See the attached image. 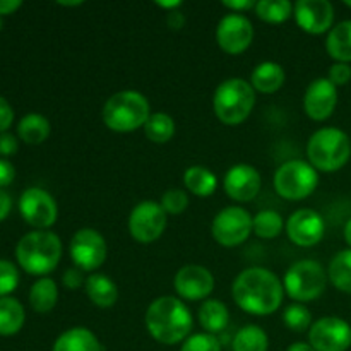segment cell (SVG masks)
<instances>
[{"instance_id": "8d00e7d4", "label": "cell", "mask_w": 351, "mask_h": 351, "mask_svg": "<svg viewBox=\"0 0 351 351\" xmlns=\"http://www.w3.org/2000/svg\"><path fill=\"white\" fill-rule=\"evenodd\" d=\"M19 285V271L9 261H0V298L12 293Z\"/></svg>"}, {"instance_id": "7a4b0ae2", "label": "cell", "mask_w": 351, "mask_h": 351, "mask_svg": "<svg viewBox=\"0 0 351 351\" xmlns=\"http://www.w3.org/2000/svg\"><path fill=\"white\" fill-rule=\"evenodd\" d=\"M192 314L180 298L165 297L151 302L146 311V329L154 341L173 346L184 343L192 331Z\"/></svg>"}, {"instance_id": "277c9868", "label": "cell", "mask_w": 351, "mask_h": 351, "mask_svg": "<svg viewBox=\"0 0 351 351\" xmlns=\"http://www.w3.org/2000/svg\"><path fill=\"white\" fill-rule=\"evenodd\" d=\"M308 163L317 171L332 173L348 163L351 141L345 130L338 127H324L315 130L307 143Z\"/></svg>"}, {"instance_id": "cb8c5ba5", "label": "cell", "mask_w": 351, "mask_h": 351, "mask_svg": "<svg viewBox=\"0 0 351 351\" xmlns=\"http://www.w3.org/2000/svg\"><path fill=\"white\" fill-rule=\"evenodd\" d=\"M326 50L341 64H350L351 62V21H343L336 24L328 34L326 40Z\"/></svg>"}, {"instance_id": "2e32d148", "label": "cell", "mask_w": 351, "mask_h": 351, "mask_svg": "<svg viewBox=\"0 0 351 351\" xmlns=\"http://www.w3.org/2000/svg\"><path fill=\"white\" fill-rule=\"evenodd\" d=\"M324 218L314 209H298L288 218L287 235L295 245L314 247L324 239Z\"/></svg>"}, {"instance_id": "d4e9b609", "label": "cell", "mask_w": 351, "mask_h": 351, "mask_svg": "<svg viewBox=\"0 0 351 351\" xmlns=\"http://www.w3.org/2000/svg\"><path fill=\"white\" fill-rule=\"evenodd\" d=\"M58 300V288L51 278H40L29 290V305L38 314H48Z\"/></svg>"}, {"instance_id": "7c38bea8", "label": "cell", "mask_w": 351, "mask_h": 351, "mask_svg": "<svg viewBox=\"0 0 351 351\" xmlns=\"http://www.w3.org/2000/svg\"><path fill=\"white\" fill-rule=\"evenodd\" d=\"M308 343L315 351H346L351 346V326L336 315L319 319L308 329Z\"/></svg>"}, {"instance_id": "836d02e7", "label": "cell", "mask_w": 351, "mask_h": 351, "mask_svg": "<svg viewBox=\"0 0 351 351\" xmlns=\"http://www.w3.org/2000/svg\"><path fill=\"white\" fill-rule=\"evenodd\" d=\"M283 322L288 329L293 332H304L312 328V314L304 304H291L285 308L283 312Z\"/></svg>"}, {"instance_id": "f6af8a7d", "label": "cell", "mask_w": 351, "mask_h": 351, "mask_svg": "<svg viewBox=\"0 0 351 351\" xmlns=\"http://www.w3.org/2000/svg\"><path fill=\"white\" fill-rule=\"evenodd\" d=\"M10 209H12V199L5 191L0 189V221H3L9 216Z\"/></svg>"}, {"instance_id": "f546056e", "label": "cell", "mask_w": 351, "mask_h": 351, "mask_svg": "<svg viewBox=\"0 0 351 351\" xmlns=\"http://www.w3.org/2000/svg\"><path fill=\"white\" fill-rule=\"evenodd\" d=\"M267 346L269 338L266 331L256 324L243 326L232 341L233 351H267Z\"/></svg>"}, {"instance_id": "7bdbcfd3", "label": "cell", "mask_w": 351, "mask_h": 351, "mask_svg": "<svg viewBox=\"0 0 351 351\" xmlns=\"http://www.w3.org/2000/svg\"><path fill=\"white\" fill-rule=\"evenodd\" d=\"M223 5L226 7V9L232 10V14H240V12H245V10H250V9H256L257 2H254V0H225L223 2Z\"/></svg>"}, {"instance_id": "9c48e42d", "label": "cell", "mask_w": 351, "mask_h": 351, "mask_svg": "<svg viewBox=\"0 0 351 351\" xmlns=\"http://www.w3.org/2000/svg\"><path fill=\"white\" fill-rule=\"evenodd\" d=\"M252 219L250 213L240 206H230L221 209L215 216L211 225L213 239L223 247L242 245L252 233Z\"/></svg>"}, {"instance_id": "d6986e66", "label": "cell", "mask_w": 351, "mask_h": 351, "mask_svg": "<svg viewBox=\"0 0 351 351\" xmlns=\"http://www.w3.org/2000/svg\"><path fill=\"white\" fill-rule=\"evenodd\" d=\"M261 173L252 165L239 163L230 168L223 180L226 195L237 202H249L256 199L261 192Z\"/></svg>"}, {"instance_id": "8fae6325", "label": "cell", "mask_w": 351, "mask_h": 351, "mask_svg": "<svg viewBox=\"0 0 351 351\" xmlns=\"http://www.w3.org/2000/svg\"><path fill=\"white\" fill-rule=\"evenodd\" d=\"M167 228V213L156 201H143L130 211L129 233L136 242L151 243Z\"/></svg>"}, {"instance_id": "e0dca14e", "label": "cell", "mask_w": 351, "mask_h": 351, "mask_svg": "<svg viewBox=\"0 0 351 351\" xmlns=\"http://www.w3.org/2000/svg\"><path fill=\"white\" fill-rule=\"evenodd\" d=\"M293 17L305 33L324 34L332 29L335 7L328 0H298L293 5Z\"/></svg>"}, {"instance_id": "c3c4849f", "label": "cell", "mask_w": 351, "mask_h": 351, "mask_svg": "<svg viewBox=\"0 0 351 351\" xmlns=\"http://www.w3.org/2000/svg\"><path fill=\"white\" fill-rule=\"evenodd\" d=\"M158 7H161V9H178V7L182 5L180 0H173V2H156Z\"/></svg>"}, {"instance_id": "484cf974", "label": "cell", "mask_w": 351, "mask_h": 351, "mask_svg": "<svg viewBox=\"0 0 351 351\" xmlns=\"http://www.w3.org/2000/svg\"><path fill=\"white\" fill-rule=\"evenodd\" d=\"M184 184L191 194L197 197H209L216 192L218 178L211 170L204 167H191L184 173Z\"/></svg>"}, {"instance_id": "74e56055", "label": "cell", "mask_w": 351, "mask_h": 351, "mask_svg": "<svg viewBox=\"0 0 351 351\" xmlns=\"http://www.w3.org/2000/svg\"><path fill=\"white\" fill-rule=\"evenodd\" d=\"M328 79L332 84L338 88V86H346L351 81V67L350 64H341V62H336L329 67Z\"/></svg>"}, {"instance_id": "e575fe53", "label": "cell", "mask_w": 351, "mask_h": 351, "mask_svg": "<svg viewBox=\"0 0 351 351\" xmlns=\"http://www.w3.org/2000/svg\"><path fill=\"white\" fill-rule=\"evenodd\" d=\"M180 351H221L218 338L209 332H197L192 335L182 343Z\"/></svg>"}, {"instance_id": "ee69618b", "label": "cell", "mask_w": 351, "mask_h": 351, "mask_svg": "<svg viewBox=\"0 0 351 351\" xmlns=\"http://www.w3.org/2000/svg\"><path fill=\"white\" fill-rule=\"evenodd\" d=\"M167 24H168V27H170V29H173V31L182 29V27H184V24H185V16L180 12V10H177V9L170 10V12H168V16H167Z\"/></svg>"}, {"instance_id": "ffe728a7", "label": "cell", "mask_w": 351, "mask_h": 351, "mask_svg": "<svg viewBox=\"0 0 351 351\" xmlns=\"http://www.w3.org/2000/svg\"><path fill=\"white\" fill-rule=\"evenodd\" d=\"M86 295L99 308H110L119 300V288L108 276L93 273L86 278Z\"/></svg>"}, {"instance_id": "f35d334b", "label": "cell", "mask_w": 351, "mask_h": 351, "mask_svg": "<svg viewBox=\"0 0 351 351\" xmlns=\"http://www.w3.org/2000/svg\"><path fill=\"white\" fill-rule=\"evenodd\" d=\"M82 273L84 271H81L79 267H69V269L64 271V274H62V283H64V287L67 288V290H79V288L82 287V285H86V280L84 276H82Z\"/></svg>"}, {"instance_id": "603a6c76", "label": "cell", "mask_w": 351, "mask_h": 351, "mask_svg": "<svg viewBox=\"0 0 351 351\" xmlns=\"http://www.w3.org/2000/svg\"><path fill=\"white\" fill-rule=\"evenodd\" d=\"M228 322L230 312L223 302L215 300V298L202 302V305L199 307V324L206 332L216 336L228 328Z\"/></svg>"}, {"instance_id": "8992f818", "label": "cell", "mask_w": 351, "mask_h": 351, "mask_svg": "<svg viewBox=\"0 0 351 351\" xmlns=\"http://www.w3.org/2000/svg\"><path fill=\"white\" fill-rule=\"evenodd\" d=\"M149 117V101L143 93L134 89L115 93L103 106V122L113 132H132L146 125Z\"/></svg>"}, {"instance_id": "9a60e30c", "label": "cell", "mask_w": 351, "mask_h": 351, "mask_svg": "<svg viewBox=\"0 0 351 351\" xmlns=\"http://www.w3.org/2000/svg\"><path fill=\"white\" fill-rule=\"evenodd\" d=\"M173 287L180 300H206L215 290V276L204 266L189 264L175 274Z\"/></svg>"}, {"instance_id": "d6a6232c", "label": "cell", "mask_w": 351, "mask_h": 351, "mask_svg": "<svg viewBox=\"0 0 351 351\" xmlns=\"http://www.w3.org/2000/svg\"><path fill=\"white\" fill-rule=\"evenodd\" d=\"M254 10L264 23L281 24L293 16V3L288 0H261Z\"/></svg>"}, {"instance_id": "4fadbf2b", "label": "cell", "mask_w": 351, "mask_h": 351, "mask_svg": "<svg viewBox=\"0 0 351 351\" xmlns=\"http://www.w3.org/2000/svg\"><path fill=\"white\" fill-rule=\"evenodd\" d=\"M19 211L24 221L38 230H47L53 226L58 216L55 199L40 187H31L23 192L19 199Z\"/></svg>"}, {"instance_id": "4dcf8cb0", "label": "cell", "mask_w": 351, "mask_h": 351, "mask_svg": "<svg viewBox=\"0 0 351 351\" xmlns=\"http://www.w3.org/2000/svg\"><path fill=\"white\" fill-rule=\"evenodd\" d=\"M285 219L274 209H263L257 213L252 219V233H256L259 239H276L283 233Z\"/></svg>"}, {"instance_id": "30bf717a", "label": "cell", "mask_w": 351, "mask_h": 351, "mask_svg": "<svg viewBox=\"0 0 351 351\" xmlns=\"http://www.w3.org/2000/svg\"><path fill=\"white\" fill-rule=\"evenodd\" d=\"M69 252L75 267L84 273H93L106 261L108 247L101 233L93 228H81L72 237Z\"/></svg>"}, {"instance_id": "f907efd6", "label": "cell", "mask_w": 351, "mask_h": 351, "mask_svg": "<svg viewBox=\"0 0 351 351\" xmlns=\"http://www.w3.org/2000/svg\"><path fill=\"white\" fill-rule=\"evenodd\" d=\"M60 3V5H64V7H75V5H82V2H58Z\"/></svg>"}, {"instance_id": "1f68e13d", "label": "cell", "mask_w": 351, "mask_h": 351, "mask_svg": "<svg viewBox=\"0 0 351 351\" xmlns=\"http://www.w3.org/2000/svg\"><path fill=\"white\" fill-rule=\"evenodd\" d=\"M144 134L151 143L165 144L175 136V120L168 113L156 112L151 113L146 125L143 127Z\"/></svg>"}, {"instance_id": "6da1fadb", "label": "cell", "mask_w": 351, "mask_h": 351, "mask_svg": "<svg viewBox=\"0 0 351 351\" xmlns=\"http://www.w3.org/2000/svg\"><path fill=\"white\" fill-rule=\"evenodd\" d=\"M232 297L243 312L269 315L281 307L285 288L280 278L266 267H247L237 274Z\"/></svg>"}, {"instance_id": "5bb4252c", "label": "cell", "mask_w": 351, "mask_h": 351, "mask_svg": "<svg viewBox=\"0 0 351 351\" xmlns=\"http://www.w3.org/2000/svg\"><path fill=\"white\" fill-rule=\"evenodd\" d=\"M254 40V26L242 14H228L216 27V41L219 48L230 55H240Z\"/></svg>"}, {"instance_id": "f5cc1de1", "label": "cell", "mask_w": 351, "mask_h": 351, "mask_svg": "<svg viewBox=\"0 0 351 351\" xmlns=\"http://www.w3.org/2000/svg\"><path fill=\"white\" fill-rule=\"evenodd\" d=\"M0 29H2V19H0Z\"/></svg>"}, {"instance_id": "5b68a950", "label": "cell", "mask_w": 351, "mask_h": 351, "mask_svg": "<svg viewBox=\"0 0 351 351\" xmlns=\"http://www.w3.org/2000/svg\"><path fill=\"white\" fill-rule=\"evenodd\" d=\"M256 106V89L242 77H230L216 88L213 110L225 125H240Z\"/></svg>"}, {"instance_id": "ab89813d", "label": "cell", "mask_w": 351, "mask_h": 351, "mask_svg": "<svg viewBox=\"0 0 351 351\" xmlns=\"http://www.w3.org/2000/svg\"><path fill=\"white\" fill-rule=\"evenodd\" d=\"M14 122V110L5 98L0 96V134L5 132Z\"/></svg>"}, {"instance_id": "816d5d0a", "label": "cell", "mask_w": 351, "mask_h": 351, "mask_svg": "<svg viewBox=\"0 0 351 351\" xmlns=\"http://www.w3.org/2000/svg\"><path fill=\"white\" fill-rule=\"evenodd\" d=\"M345 5H346V7H350V9H351V0H346Z\"/></svg>"}, {"instance_id": "44dd1931", "label": "cell", "mask_w": 351, "mask_h": 351, "mask_svg": "<svg viewBox=\"0 0 351 351\" xmlns=\"http://www.w3.org/2000/svg\"><path fill=\"white\" fill-rule=\"evenodd\" d=\"M51 351H103V346L88 328H72L58 336Z\"/></svg>"}, {"instance_id": "681fc988", "label": "cell", "mask_w": 351, "mask_h": 351, "mask_svg": "<svg viewBox=\"0 0 351 351\" xmlns=\"http://www.w3.org/2000/svg\"><path fill=\"white\" fill-rule=\"evenodd\" d=\"M345 240H346V243L351 247V218L346 221V225H345Z\"/></svg>"}, {"instance_id": "4316f807", "label": "cell", "mask_w": 351, "mask_h": 351, "mask_svg": "<svg viewBox=\"0 0 351 351\" xmlns=\"http://www.w3.org/2000/svg\"><path fill=\"white\" fill-rule=\"evenodd\" d=\"M24 307L16 298H0V336H14L24 326Z\"/></svg>"}, {"instance_id": "ac0fdd59", "label": "cell", "mask_w": 351, "mask_h": 351, "mask_svg": "<svg viewBox=\"0 0 351 351\" xmlns=\"http://www.w3.org/2000/svg\"><path fill=\"white\" fill-rule=\"evenodd\" d=\"M338 105V88L328 77H319L308 84L304 96L305 113L315 122L328 120Z\"/></svg>"}, {"instance_id": "b9f144b4", "label": "cell", "mask_w": 351, "mask_h": 351, "mask_svg": "<svg viewBox=\"0 0 351 351\" xmlns=\"http://www.w3.org/2000/svg\"><path fill=\"white\" fill-rule=\"evenodd\" d=\"M14 177H16V170H14L12 163L7 160H0V189L12 184Z\"/></svg>"}, {"instance_id": "7dc6e473", "label": "cell", "mask_w": 351, "mask_h": 351, "mask_svg": "<svg viewBox=\"0 0 351 351\" xmlns=\"http://www.w3.org/2000/svg\"><path fill=\"white\" fill-rule=\"evenodd\" d=\"M287 351H315L314 348H312L311 343H302V341H297L293 343V345L288 346Z\"/></svg>"}, {"instance_id": "3957f363", "label": "cell", "mask_w": 351, "mask_h": 351, "mask_svg": "<svg viewBox=\"0 0 351 351\" xmlns=\"http://www.w3.org/2000/svg\"><path fill=\"white\" fill-rule=\"evenodd\" d=\"M62 257V242L58 235L48 230H36L19 240L16 259L19 266L33 276L50 274L58 266Z\"/></svg>"}, {"instance_id": "7402d4cb", "label": "cell", "mask_w": 351, "mask_h": 351, "mask_svg": "<svg viewBox=\"0 0 351 351\" xmlns=\"http://www.w3.org/2000/svg\"><path fill=\"white\" fill-rule=\"evenodd\" d=\"M285 69L276 62H263L254 69L252 75H250V84L256 89V93H263V95H273L281 86L285 84Z\"/></svg>"}, {"instance_id": "52a82bcc", "label": "cell", "mask_w": 351, "mask_h": 351, "mask_svg": "<svg viewBox=\"0 0 351 351\" xmlns=\"http://www.w3.org/2000/svg\"><path fill=\"white\" fill-rule=\"evenodd\" d=\"M328 273L321 263L312 259L298 261L288 267L283 278L285 293L297 304L312 302L324 293L328 287Z\"/></svg>"}, {"instance_id": "f1b7e54d", "label": "cell", "mask_w": 351, "mask_h": 351, "mask_svg": "<svg viewBox=\"0 0 351 351\" xmlns=\"http://www.w3.org/2000/svg\"><path fill=\"white\" fill-rule=\"evenodd\" d=\"M328 278L335 288L351 295V249L341 250L332 257L328 267Z\"/></svg>"}, {"instance_id": "d590c367", "label": "cell", "mask_w": 351, "mask_h": 351, "mask_svg": "<svg viewBox=\"0 0 351 351\" xmlns=\"http://www.w3.org/2000/svg\"><path fill=\"white\" fill-rule=\"evenodd\" d=\"M160 204L167 215H180V213H184L187 209L189 195L182 189H170V191H167L163 194Z\"/></svg>"}, {"instance_id": "ba28073f", "label": "cell", "mask_w": 351, "mask_h": 351, "mask_svg": "<svg viewBox=\"0 0 351 351\" xmlns=\"http://www.w3.org/2000/svg\"><path fill=\"white\" fill-rule=\"evenodd\" d=\"M319 185L317 170L308 161L290 160L274 173V189L287 201H302L314 194Z\"/></svg>"}, {"instance_id": "83f0119b", "label": "cell", "mask_w": 351, "mask_h": 351, "mask_svg": "<svg viewBox=\"0 0 351 351\" xmlns=\"http://www.w3.org/2000/svg\"><path fill=\"white\" fill-rule=\"evenodd\" d=\"M50 122L47 117L40 115V113H29V115L23 117L17 125V134L26 144L45 143L50 136Z\"/></svg>"}, {"instance_id": "60d3db41", "label": "cell", "mask_w": 351, "mask_h": 351, "mask_svg": "<svg viewBox=\"0 0 351 351\" xmlns=\"http://www.w3.org/2000/svg\"><path fill=\"white\" fill-rule=\"evenodd\" d=\"M17 146H19V144H17V139L14 134H0V154H2V156H12V154H16Z\"/></svg>"}, {"instance_id": "bcb514c9", "label": "cell", "mask_w": 351, "mask_h": 351, "mask_svg": "<svg viewBox=\"0 0 351 351\" xmlns=\"http://www.w3.org/2000/svg\"><path fill=\"white\" fill-rule=\"evenodd\" d=\"M21 5H23L21 0H0V16H3V14L7 16V14L16 12Z\"/></svg>"}]
</instances>
